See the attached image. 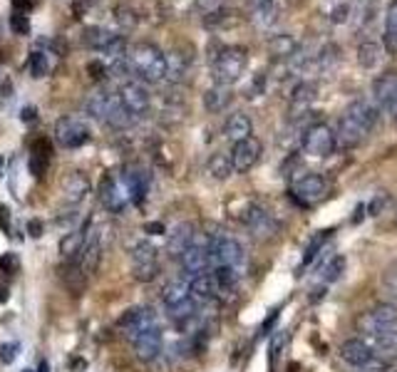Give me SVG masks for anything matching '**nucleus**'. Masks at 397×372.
Masks as SVG:
<instances>
[{"label": "nucleus", "mask_w": 397, "mask_h": 372, "mask_svg": "<svg viewBox=\"0 0 397 372\" xmlns=\"http://www.w3.org/2000/svg\"><path fill=\"white\" fill-rule=\"evenodd\" d=\"M375 122H377V107H372L365 100L350 102L338 122V144L345 149H353L355 144L363 142V137L375 127Z\"/></svg>", "instance_id": "obj_1"}, {"label": "nucleus", "mask_w": 397, "mask_h": 372, "mask_svg": "<svg viewBox=\"0 0 397 372\" xmlns=\"http://www.w3.org/2000/svg\"><path fill=\"white\" fill-rule=\"evenodd\" d=\"M129 58V67L132 74H137L144 82H161L167 80V55L161 53L156 45L140 43L132 48Z\"/></svg>", "instance_id": "obj_2"}, {"label": "nucleus", "mask_w": 397, "mask_h": 372, "mask_svg": "<svg viewBox=\"0 0 397 372\" xmlns=\"http://www.w3.org/2000/svg\"><path fill=\"white\" fill-rule=\"evenodd\" d=\"M248 67V50L241 45H226L219 50V55L214 58V80L216 85L231 87L234 82H238L243 77Z\"/></svg>", "instance_id": "obj_3"}, {"label": "nucleus", "mask_w": 397, "mask_h": 372, "mask_svg": "<svg viewBox=\"0 0 397 372\" xmlns=\"http://www.w3.org/2000/svg\"><path fill=\"white\" fill-rule=\"evenodd\" d=\"M179 260H182V271L189 278L211 273L214 271V236H196Z\"/></svg>", "instance_id": "obj_4"}, {"label": "nucleus", "mask_w": 397, "mask_h": 372, "mask_svg": "<svg viewBox=\"0 0 397 372\" xmlns=\"http://www.w3.org/2000/svg\"><path fill=\"white\" fill-rule=\"evenodd\" d=\"M303 152L308 157H316V159H325L338 149V134L328 124H313L308 127L306 137H303Z\"/></svg>", "instance_id": "obj_5"}, {"label": "nucleus", "mask_w": 397, "mask_h": 372, "mask_svg": "<svg viewBox=\"0 0 397 372\" xmlns=\"http://www.w3.org/2000/svg\"><path fill=\"white\" fill-rule=\"evenodd\" d=\"M85 43H87V48H92L95 53L107 55L109 60H119L127 55V43H124V37L112 30H105V27H87Z\"/></svg>", "instance_id": "obj_6"}, {"label": "nucleus", "mask_w": 397, "mask_h": 372, "mask_svg": "<svg viewBox=\"0 0 397 372\" xmlns=\"http://www.w3.org/2000/svg\"><path fill=\"white\" fill-rule=\"evenodd\" d=\"M214 266H229L243 276L246 273V251L231 236H214Z\"/></svg>", "instance_id": "obj_7"}, {"label": "nucleus", "mask_w": 397, "mask_h": 372, "mask_svg": "<svg viewBox=\"0 0 397 372\" xmlns=\"http://www.w3.org/2000/svg\"><path fill=\"white\" fill-rule=\"evenodd\" d=\"M92 132L85 119L80 117H62L55 122V142L62 149H80L90 142Z\"/></svg>", "instance_id": "obj_8"}, {"label": "nucleus", "mask_w": 397, "mask_h": 372, "mask_svg": "<svg viewBox=\"0 0 397 372\" xmlns=\"http://www.w3.org/2000/svg\"><path fill=\"white\" fill-rule=\"evenodd\" d=\"M100 201H102V206L112 213H122L124 208L132 204V194H129L122 174L119 176H114V174L105 176L102 184H100Z\"/></svg>", "instance_id": "obj_9"}, {"label": "nucleus", "mask_w": 397, "mask_h": 372, "mask_svg": "<svg viewBox=\"0 0 397 372\" xmlns=\"http://www.w3.org/2000/svg\"><path fill=\"white\" fill-rule=\"evenodd\" d=\"M159 273V255L149 241H140L132 248V276L140 283H149Z\"/></svg>", "instance_id": "obj_10"}, {"label": "nucleus", "mask_w": 397, "mask_h": 372, "mask_svg": "<svg viewBox=\"0 0 397 372\" xmlns=\"http://www.w3.org/2000/svg\"><path fill=\"white\" fill-rule=\"evenodd\" d=\"M261 154H263V144L258 142L256 137L241 139V142H236L234 144V149H231L234 169H236L238 174H248V171L261 161Z\"/></svg>", "instance_id": "obj_11"}, {"label": "nucleus", "mask_w": 397, "mask_h": 372, "mask_svg": "<svg viewBox=\"0 0 397 372\" xmlns=\"http://www.w3.org/2000/svg\"><path fill=\"white\" fill-rule=\"evenodd\" d=\"M117 325H119V330L127 335L129 340H132L137 333H142V330L156 328V325H159V320H156L154 310L147 308V305H140V308H129L127 313L119 318Z\"/></svg>", "instance_id": "obj_12"}, {"label": "nucleus", "mask_w": 397, "mask_h": 372, "mask_svg": "<svg viewBox=\"0 0 397 372\" xmlns=\"http://www.w3.org/2000/svg\"><path fill=\"white\" fill-rule=\"evenodd\" d=\"M119 100L124 102V107H127L135 117H142V114H147L149 112V105H152V97H149V90H147L144 85H142L140 80H129L124 82L122 87H119Z\"/></svg>", "instance_id": "obj_13"}, {"label": "nucleus", "mask_w": 397, "mask_h": 372, "mask_svg": "<svg viewBox=\"0 0 397 372\" xmlns=\"http://www.w3.org/2000/svg\"><path fill=\"white\" fill-rule=\"evenodd\" d=\"M241 223L256 239H269V236H274L278 231V223L271 218V213L263 211L256 204H248L246 213H241Z\"/></svg>", "instance_id": "obj_14"}, {"label": "nucleus", "mask_w": 397, "mask_h": 372, "mask_svg": "<svg viewBox=\"0 0 397 372\" xmlns=\"http://www.w3.org/2000/svg\"><path fill=\"white\" fill-rule=\"evenodd\" d=\"M397 330V305L395 303H377L365 315V333L368 338L377 333H390Z\"/></svg>", "instance_id": "obj_15"}, {"label": "nucleus", "mask_w": 397, "mask_h": 372, "mask_svg": "<svg viewBox=\"0 0 397 372\" xmlns=\"http://www.w3.org/2000/svg\"><path fill=\"white\" fill-rule=\"evenodd\" d=\"M132 347H135L137 360L142 362H154L161 355V328H149L142 330L132 338Z\"/></svg>", "instance_id": "obj_16"}, {"label": "nucleus", "mask_w": 397, "mask_h": 372, "mask_svg": "<svg viewBox=\"0 0 397 372\" xmlns=\"http://www.w3.org/2000/svg\"><path fill=\"white\" fill-rule=\"evenodd\" d=\"M90 194V179L82 171H72L70 176H65L62 189H60V201L65 206H77L85 201V197Z\"/></svg>", "instance_id": "obj_17"}, {"label": "nucleus", "mask_w": 397, "mask_h": 372, "mask_svg": "<svg viewBox=\"0 0 397 372\" xmlns=\"http://www.w3.org/2000/svg\"><path fill=\"white\" fill-rule=\"evenodd\" d=\"M340 357L353 367H370L375 362V350L368 345V340L350 338V340L340 343Z\"/></svg>", "instance_id": "obj_18"}, {"label": "nucleus", "mask_w": 397, "mask_h": 372, "mask_svg": "<svg viewBox=\"0 0 397 372\" xmlns=\"http://www.w3.org/2000/svg\"><path fill=\"white\" fill-rule=\"evenodd\" d=\"M313 102H316V85L313 82H298L290 92L288 100V117L290 119H301L311 112Z\"/></svg>", "instance_id": "obj_19"}, {"label": "nucleus", "mask_w": 397, "mask_h": 372, "mask_svg": "<svg viewBox=\"0 0 397 372\" xmlns=\"http://www.w3.org/2000/svg\"><path fill=\"white\" fill-rule=\"evenodd\" d=\"M100 258H102V236H100V231L95 226H87V239L80 253V266L85 271V276H92L97 271Z\"/></svg>", "instance_id": "obj_20"}, {"label": "nucleus", "mask_w": 397, "mask_h": 372, "mask_svg": "<svg viewBox=\"0 0 397 372\" xmlns=\"http://www.w3.org/2000/svg\"><path fill=\"white\" fill-rule=\"evenodd\" d=\"M293 194L301 199L303 204H313V201H321L323 197L328 194V184L321 174H303L301 179L293 184Z\"/></svg>", "instance_id": "obj_21"}, {"label": "nucleus", "mask_w": 397, "mask_h": 372, "mask_svg": "<svg viewBox=\"0 0 397 372\" xmlns=\"http://www.w3.org/2000/svg\"><path fill=\"white\" fill-rule=\"evenodd\" d=\"M372 97L380 107L390 109L397 100V72L395 69H387V72L377 74L372 80Z\"/></svg>", "instance_id": "obj_22"}, {"label": "nucleus", "mask_w": 397, "mask_h": 372, "mask_svg": "<svg viewBox=\"0 0 397 372\" xmlns=\"http://www.w3.org/2000/svg\"><path fill=\"white\" fill-rule=\"evenodd\" d=\"M194 239H196V234H194V223H189V221L179 223L177 229L167 236V253L172 255V258H182V255L187 253L189 246L194 244Z\"/></svg>", "instance_id": "obj_23"}, {"label": "nucleus", "mask_w": 397, "mask_h": 372, "mask_svg": "<svg viewBox=\"0 0 397 372\" xmlns=\"http://www.w3.org/2000/svg\"><path fill=\"white\" fill-rule=\"evenodd\" d=\"M189 291H191L194 300L198 303H211L219 295V286H216V278L211 273H201V276L189 278Z\"/></svg>", "instance_id": "obj_24"}, {"label": "nucleus", "mask_w": 397, "mask_h": 372, "mask_svg": "<svg viewBox=\"0 0 397 372\" xmlns=\"http://www.w3.org/2000/svg\"><path fill=\"white\" fill-rule=\"evenodd\" d=\"M122 179L124 184H127L129 194H132V204L144 201L147 186H149V174H147L144 169H140V166H127V169L122 171Z\"/></svg>", "instance_id": "obj_25"}, {"label": "nucleus", "mask_w": 397, "mask_h": 372, "mask_svg": "<svg viewBox=\"0 0 397 372\" xmlns=\"http://www.w3.org/2000/svg\"><path fill=\"white\" fill-rule=\"evenodd\" d=\"M114 100H117L114 92H107V90L95 92V95H90L85 102L87 114H92V117L100 119V122H107L109 112H112V107H114Z\"/></svg>", "instance_id": "obj_26"}, {"label": "nucleus", "mask_w": 397, "mask_h": 372, "mask_svg": "<svg viewBox=\"0 0 397 372\" xmlns=\"http://www.w3.org/2000/svg\"><path fill=\"white\" fill-rule=\"evenodd\" d=\"M224 132H226V137H229L234 144L241 142V139H246V137H253V134H251L253 132L251 117H248V114H243V112H234V114L226 119Z\"/></svg>", "instance_id": "obj_27"}, {"label": "nucleus", "mask_w": 397, "mask_h": 372, "mask_svg": "<svg viewBox=\"0 0 397 372\" xmlns=\"http://www.w3.org/2000/svg\"><path fill=\"white\" fill-rule=\"evenodd\" d=\"M231 100H234V92H231V87H226V85H214L204 92V107H206V112H211V114L224 112L226 107L231 105Z\"/></svg>", "instance_id": "obj_28"}, {"label": "nucleus", "mask_w": 397, "mask_h": 372, "mask_svg": "<svg viewBox=\"0 0 397 372\" xmlns=\"http://www.w3.org/2000/svg\"><path fill=\"white\" fill-rule=\"evenodd\" d=\"M85 239H87V229H75L70 231V234H65L62 239H60V255H62L65 260L80 258Z\"/></svg>", "instance_id": "obj_29"}, {"label": "nucleus", "mask_w": 397, "mask_h": 372, "mask_svg": "<svg viewBox=\"0 0 397 372\" xmlns=\"http://www.w3.org/2000/svg\"><path fill=\"white\" fill-rule=\"evenodd\" d=\"M206 171L211 174V179L216 181H226L231 174H234V161H231V154H224V152H214L206 161Z\"/></svg>", "instance_id": "obj_30"}, {"label": "nucleus", "mask_w": 397, "mask_h": 372, "mask_svg": "<svg viewBox=\"0 0 397 372\" xmlns=\"http://www.w3.org/2000/svg\"><path fill=\"white\" fill-rule=\"evenodd\" d=\"M251 22L258 27V30H269L271 25H276V22H278V6H276V0L261 3V6H253Z\"/></svg>", "instance_id": "obj_31"}, {"label": "nucleus", "mask_w": 397, "mask_h": 372, "mask_svg": "<svg viewBox=\"0 0 397 372\" xmlns=\"http://www.w3.org/2000/svg\"><path fill=\"white\" fill-rule=\"evenodd\" d=\"M189 65H191V58H189V55L179 53V50L169 53L167 55V80L169 82H182L189 72Z\"/></svg>", "instance_id": "obj_32"}, {"label": "nucleus", "mask_w": 397, "mask_h": 372, "mask_svg": "<svg viewBox=\"0 0 397 372\" xmlns=\"http://www.w3.org/2000/svg\"><path fill=\"white\" fill-rule=\"evenodd\" d=\"M385 50L390 55H397V0H390V6L385 11Z\"/></svg>", "instance_id": "obj_33"}, {"label": "nucleus", "mask_w": 397, "mask_h": 372, "mask_svg": "<svg viewBox=\"0 0 397 372\" xmlns=\"http://www.w3.org/2000/svg\"><path fill=\"white\" fill-rule=\"evenodd\" d=\"M50 144L45 139L32 144V152H30V171L32 176H43L45 169H48V161H50Z\"/></svg>", "instance_id": "obj_34"}, {"label": "nucleus", "mask_w": 397, "mask_h": 372, "mask_svg": "<svg viewBox=\"0 0 397 372\" xmlns=\"http://www.w3.org/2000/svg\"><path fill=\"white\" fill-rule=\"evenodd\" d=\"M295 50H298V40L288 32H281V35H274L269 40V53L276 58H293Z\"/></svg>", "instance_id": "obj_35"}, {"label": "nucleus", "mask_w": 397, "mask_h": 372, "mask_svg": "<svg viewBox=\"0 0 397 372\" xmlns=\"http://www.w3.org/2000/svg\"><path fill=\"white\" fill-rule=\"evenodd\" d=\"M380 60H382L380 45H375V43H363V45L358 48V62H360V67L372 69V67H377V65H380Z\"/></svg>", "instance_id": "obj_36"}, {"label": "nucleus", "mask_w": 397, "mask_h": 372, "mask_svg": "<svg viewBox=\"0 0 397 372\" xmlns=\"http://www.w3.org/2000/svg\"><path fill=\"white\" fill-rule=\"evenodd\" d=\"M343 271H345V255H333V258L328 260L325 266L321 268V278L325 283H335L338 281L340 276H343Z\"/></svg>", "instance_id": "obj_37"}, {"label": "nucleus", "mask_w": 397, "mask_h": 372, "mask_svg": "<svg viewBox=\"0 0 397 372\" xmlns=\"http://www.w3.org/2000/svg\"><path fill=\"white\" fill-rule=\"evenodd\" d=\"M330 234H333V231H321V234L316 236V239L311 241V244H308V248L303 251V260H301V271L306 266H311V260L316 258L318 253H321V248H323V244H325L328 239H330Z\"/></svg>", "instance_id": "obj_38"}, {"label": "nucleus", "mask_w": 397, "mask_h": 372, "mask_svg": "<svg viewBox=\"0 0 397 372\" xmlns=\"http://www.w3.org/2000/svg\"><path fill=\"white\" fill-rule=\"evenodd\" d=\"M27 67H30V74H32V77H35V80L45 77V74L50 72L48 55H45L43 50H35V53L30 55V62H27Z\"/></svg>", "instance_id": "obj_39"}, {"label": "nucleus", "mask_w": 397, "mask_h": 372, "mask_svg": "<svg viewBox=\"0 0 397 372\" xmlns=\"http://www.w3.org/2000/svg\"><path fill=\"white\" fill-rule=\"evenodd\" d=\"M11 30L15 32V35H27L30 32V20H27L25 13H13L11 15Z\"/></svg>", "instance_id": "obj_40"}, {"label": "nucleus", "mask_w": 397, "mask_h": 372, "mask_svg": "<svg viewBox=\"0 0 397 372\" xmlns=\"http://www.w3.org/2000/svg\"><path fill=\"white\" fill-rule=\"evenodd\" d=\"M87 72H90V77H92V80L102 82L105 77H107L109 67H107V65H105V62H100V60H92V62L87 65Z\"/></svg>", "instance_id": "obj_41"}, {"label": "nucleus", "mask_w": 397, "mask_h": 372, "mask_svg": "<svg viewBox=\"0 0 397 372\" xmlns=\"http://www.w3.org/2000/svg\"><path fill=\"white\" fill-rule=\"evenodd\" d=\"M18 350H20L18 343H3V345H0V362H3V365H11V362L15 360Z\"/></svg>", "instance_id": "obj_42"}, {"label": "nucleus", "mask_w": 397, "mask_h": 372, "mask_svg": "<svg viewBox=\"0 0 397 372\" xmlns=\"http://www.w3.org/2000/svg\"><path fill=\"white\" fill-rule=\"evenodd\" d=\"M18 268H20V260H18L15 253H6L3 258H0V271H6L8 276L18 273Z\"/></svg>", "instance_id": "obj_43"}, {"label": "nucleus", "mask_w": 397, "mask_h": 372, "mask_svg": "<svg viewBox=\"0 0 397 372\" xmlns=\"http://www.w3.org/2000/svg\"><path fill=\"white\" fill-rule=\"evenodd\" d=\"M350 15V6L348 3H340V6H335L333 11H330V22H335V25H340V22H345Z\"/></svg>", "instance_id": "obj_44"}, {"label": "nucleus", "mask_w": 397, "mask_h": 372, "mask_svg": "<svg viewBox=\"0 0 397 372\" xmlns=\"http://www.w3.org/2000/svg\"><path fill=\"white\" fill-rule=\"evenodd\" d=\"M263 90H266V74H256V80H253V87H251V95L248 97H258L263 95Z\"/></svg>", "instance_id": "obj_45"}, {"label": "nucleus", "mask_w": 397, "mask_h": 372, "mask_svg": "<svg viewBox=\"0 0 397 372\" xmlns=\"http://www.w3.org/2000/svg\"><path fill=\"white\" fill-rule=\"evenodd\" d=\"M27 234H30L32 239H40V236H43V223H40L38 218H30V221H27Z\"/></svg>", "instance_id": "obj_46"}, {"label": "nucleus", "mask_w": 397, "mask_h": 372, "mask_svg": "<svg viewBox=\"0 0 397 372\" xmlns=\"http://www.w3.org/2000/svg\"><path fill=\"white\" fill-rule=\"evenodd\" d=\"M144 234L159 236V234H167V229H164V223H159V221H149V223H144Z\"/></svg>", "instance_id": "obj_47"}, {"label": "nucleus", "mask_w": 397, "mask_h": 372, "mask_svg": "<svg viewBox=\"0 0 397 372\" xmlns=\"http://www.w3.org/2000/svg\"><path fill=\"white\" fill-rule=\"evenodd\" d=\"M0 226H3L6 234H11V211H8V206H0Z\"/></svg>", "instance_id": "obj_48"}, {"label": "nucleus", "mask_w": 397, "mask_h": 372, "mask_svg": "<svg viewBox=\"0 0 397 372\" xmlns=\"http://www.w3.org/2000/svg\"><path fill=\"white\" fill-rule=\"evenodd\" d=\"M35 3H38V0H13V6H15L18 13H27Z\"/></svg>", "instance_id": "obj_49"}, {"label": "nucleus", "mask_w": 397, "mask_h": 372, "mask_svg": "<svg viewBox=\"0 0 397 372\" xmlns=\"http://www.w3.org/2000/svg\"><path fill=\"white\" fill-rule=\"evenodd\" d=\"M22 119L32 122V119H35V107H25V109H22Z\"/></svg>", "instance_id": "obj_50"}, {"label": "nucleus", "mask_w": 397, "mask_h": 372, "mask_svg": "<svg viewBox=\"0 0 397 372\" xmlns=\"http://www.w3.org/2000/svg\"><path fill=\"white\" fill-rule=\"evenodd\" d=\"M8 298H11L8 288H6V286H0V303H8Z\"/></svg>", "instance_id": "obj_51"}, {"label": "nucleus", "mask_w": 397, "mask_h": 372, "mask_svg": "<svg viewBox=\"0 0 397 372\" xmlns=\"http://www.w3.org/2000/svg\"><path fill=\"white\" fill-rule=\"evenodd\" d=\"M35 372H50L48 362H45V360H40V365H38V370H35Z\"/></svg>", "instance_id": "obj_52"}, {"label": "nucleus", "mask_w": 397, "mask_h": 372, "mask_svg": "<svg viewBox=\"0 0 397 372\" xmlns=\"http://www.w3.org/2000/svg\"><path fill=\"white\" fill-rule=\"evenodd\" d=\"M390 112H392V119H395V122H397V100H395V105L390 107Z\"/></svg>", "instance_id": "obj_53"}, {"label": "nucleus", "mask_w": 397, "mask_h": 372, "mask_svg": "<svg viewBox=\"0 0 397 372\" xmlns=\"http://www.w3.org/2000/svg\"><path fill=\"white\" fill-rule=\"evenodd\" d=\"M253 6H261V3H271V0H251Z\"/></svg>", "instance_id": "obj_54"}, {"label": "nucleus", "mask_w": 397, "mask_h": 372, "mask_svg": "<svg viewBox=\"0 0 397 372\" xmlns=\"http://www.w3.org/2000/svg\"><path fill=\"white\" fill-rule=\"evenodd\" d=\"M87 6H95V3H102V0H85Z\"/></svg>", "instance_id": "obj_55"}, {"label": "nucleus", "mask_w": 397, "mask_h": 372, "mask_svg": "<svg viewBox=\"0 0 397 372\" xmlns=\"http://www.w3.org/2000/svg\"><path fill=\"white\" fill-rule=\"evenodd\" d=\"M3 166H6V161H3V157H0V176H3Z\"/></svg>", "instance_id": "obj_56"}, {"label": "nucleus", "mask_w": 397, "mask_h": 372, "mask_svg": "<svg viewBox=\"0 0 397 372\" xmlns=\"http://www.w3.org/2000/svg\"><path fill=\"white\" fill-rule=\"evenodd\" d=\"M392 273H397V263H395V266H392Z\"/></svg>", "instance_id": "obj_57"}, {"label": "nucleus", "mask_w": 397, "mask_h": 372, "mask_svg": "<svg viewBox=\"0 0 397 372\" xmlns=\"http://www.w3.org/2000/svg\"><path fill=\"white\" fill-rule=\"evenodd\" d=\"M25 372H32V370H25Z\"/></svg>", "instance_id": "obj_58"}]
</instances>
